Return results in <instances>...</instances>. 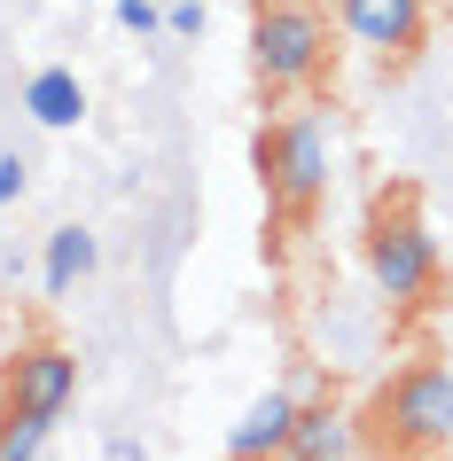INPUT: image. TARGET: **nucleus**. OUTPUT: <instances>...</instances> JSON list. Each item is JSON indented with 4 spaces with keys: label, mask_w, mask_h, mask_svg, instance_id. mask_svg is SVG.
<instances>
[{
    "label": "nucleus",
    "mask_w": 453,
    "mask_h": 461,
    "mask_svg": "<svg viewBox=\"0 0 453 461\" xmlns=\"http://www.w3.org/2000/svg\"><path fill=\"white\" fill-rule=\"evenodd\" d=\"M359 446L376 461L446 454L453 446V367H438V360L399 367V375L367 399V414H359Z\"/></svg>",
    "instance_id": "1"
},
{
    "label": "nucleus",
    "mask_w": 453,
    "mask_h": 461,
    "mask_svg": "<svg viewBox=\"0 0 453 461\" xmlns=\"http://www.w3.org/2000/svg\"><path fill=\"white\" fill-rule=\"evenodd\" d=\"M359 250H367V274H376V290L391 297V313H430V305H438V290H446V267H438V243H430V227H422V203H414V188L376 195Z\"/></svg>",
    "instance_id": "2"
},
{
    "label": "nucleus",
    "mask_w": 453,
    "mask_h": 461,
    "mask_svg": "<svg viewBox=\"0 0 453 461\" xmlns=\"http://www.w3.org/2000/svg\"><path fill=\"white\" fill-rule=\"evenodd\" d=\"M329 71V24H321V8L305 0H258V16H250V78H258V95H297L313 78Z\"/></svg>",
    "instance_id": "3"
},
{
    "label": "nucleus",
    "mask_w": 453,
    "mask_h": 461,
    "mask_svg": "<svg viewBox=\"0 0 453 461\" xmlns=\"http://www.w3.org/2000/svg\"><path fill=\"white\" fill-rule=\"evenodd\" d=\"M250 165H258V188H266V203H274V219L297 227V219H313V203L329 195V133L313 118H274L258 141H250Z\"/></svg>",
    "instance_id": "4"
},
{
    "label": "nucleus",
    "mask_w": 453,
    "mask_h": 461,
    "mask_svg": "<svg viewBox=\"0 0 453 461\" xmlns=\"http://www.w3.org/2000/svg\"><path fill=\"white\" fill-rule=\"evenodd\" d=\"M78 399V352H63V344H16L8 352V367H0V407L8 414H40V422H63Z\"/></svg>",
    "instance_id": "5"
},
{
    "label": "nucleus",
    "mask_w": 453,
    "mask_h": 461,
    "mask_svg": "<svg viewBox=\"0 0 453 461\" xmlns=\"http://www.w3.org/2000/svg\"><path fill=\"white\" fill-rule=\"evenodd\" d=\"M336 16L359 48L383 55V71H399L422 55V0H336Z\"/></svg>",
    "instance_id": "6"
},
{
    "label": "nucleus",
    "mask_w": 453,
    "mask_h": 461,
    "mask_svg": "<svg viewBox=\"0 0 453 461\" xmlns=\"http://www.w3.org/2000/svg\"><path fill=\"white\" fill-rule=\"evenodd\" d=\"M289 422H297V399H289V391H266V399H250V414L227 430V461H282Z\"/></svg>",
    "instance_id": "7"
},
{
    "label": "nucleus",
    "mask_w": 453,
    "mask_h": 461,
    "mask_svg": "<svg viewBox=\"0 0 453 461\" xmlns=\"http://www.w3.org/2000/svg\"><path fill=\"white\" fill-rule=\"evenodd\" d=\"M352 438H359V422L336 399H313V407H297V422H289V446H282V461H344L352 454Z\"/></svg>",
    "instance_id": "8"
},
{
    "label": "nucleus",
    "mask_w": 453,
    "mask_h": 461,
    "mask_svg": "<svg viewBox=\"0 0 453 461\" xmlns=\"http://www.w3.org/2000/svg\"><path fill=\"white\" fill-rule=\"evenodd\" d=\"M24 110H32L40 125H78V118H86V86H78L71 71H40V78L24 86Z\"/></svg>",
    "instance_id": "9"
},
{
    "label": "nucleus",
    "mask_w": 453,
    "mask_h": 461,
    "mask_svg": "<svg viewBox=\"0 0 453 461\" xmlns=\"http://www.w3.org/2000/svg\"><path fill=\"white\" fill-rule=\"evenodd\" d=\"M86 267H95V235L86 227H55L48 235V290H71Z\"/></svg>",
    "instance_id": "10"
},
{
    "label": "nucleus",
    "mask_w": 453,
    "mask_h": 461,
    "mask_svg": "<svg viewBox=\"0 0 453 461\" xmlns=\"http://www.w3.org/2000/svg\"><path fill=\"white\" fill-rule=\"evenodd\" d=\"M48 430H55V422H40V414H8V407H0V461H40Z\"/></svg>",
    "instance_id": "11"
},
{
    "label": "nucleus",
    "mask_w": 453,
    "mask_h": 461,
    "mask_svg": "<svg viewBox=\"0 0 453 461\" xmlns=\"http://www.w3.org/2000/svg\"><path fill=\"white\" fill-rule=\"evenodd\" d=\"M24 157H0V203H16V195H24Z\"/></svg>",
    "instance_id": "12"
},
{
    "label": "nucleus",
    "mask_w": 453,
    "mask_h": 461,
    "mask_svg": "<svg viewBox=\"0 0 453 461\" xmlns=\"http://www.w3.org/2000/svg\"><path fill=\"white\" fill-rule=\"evenodd\" d=\"M422 461H453V454H422Z\"/></svg>",
    "instance_id": "13"
}]
</instances>
